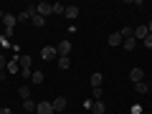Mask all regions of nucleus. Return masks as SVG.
<instances>
[{"mask_svg": "<svg viewBox=\"0 0 152 114\" xmlns=\"http://www.w3.org/2000/svg\"><path fill=\"white\" fill-rule=\"evenodd\" d=\"M147 31H150V33H152V20H150V23H147Z\"/></svg>", "mask_w": 152, "mask_h": 114, "instance_id": "obj_27", "label": "nucleus"}, {"mask_svg": "<svg viewBox=\"0 0 152 114\" xmlns=\"http://www.w3.org/2000/svg\"><path fill=\"white\" fill-rule=\"evenodd\" d=\"M41 58H43V61H56V58H58V53H56V46H46V48L41 51Z\"/></svg>", "mask_w": 152, "mask_h": 114, "instance_id": "obj_3", "label": "nucleus"}, {"mask_svg": "<svg viewBox=\"0 0 152 114\" xmlns=\"http://www.w3.org/2000/svg\"><path fill=\"white\" fill-rule=\"evenodd\" d=\"M64 10H66V5H61V3L53 5V15H64Z\"/></svg>", "mask_w": 152, "mask_h": 114, "instance_id": "obj_22", "label": "nucleus"}, {"mask_svg": "<svg viewBox=\"0 0 152 114\" xmlns=\"http://www.w3.org/2000/svg\"><path fill=\"white\" fill-rule=\"evenodd\" d=\"M142 43H145V46H147V48H152V33H150V36H147V38H145V41H142Z\"/></svg>", "mask_w": 152, "mask_h": 114, "instance_id": "obj_25", "label": "nucleus"}, {"mask_svg": "<svg viewBox=\"0 0 152 114\" xmlns=\"http://www.w3.org/2000/svg\"><path fill=\"white\" fill-rule=\"evenodd\" d=\"M0 114H13L10 109H5V107H0Z\"/></svg>", "mask_w": 152, "mask_h": 114, "instance_id": "obj_26", "label": "nucleus"}, {"mask_svg": "<svg viewBox=\"0 0 152 114\" xmlns=\"http://www.w3.org/2000/svg\"><path fill=\"white\" fill-rule=\"evenodd\" d=\"M31 20H33V26H36V28H43V26H46V18H43V15H38V13H33Z\"/></svg>", "mask_w": 152, "mask_h": 114, "instance_id": "obj_14", "label": "nucleus"}, {"mask_svg": "<svg viewBox=\"0 0 152 114\" xmlns=\"http://www.w3.org/2000/svg\"><path fill=\"white\" fill-rule=\"evenodd\" d=\"M129 79H132V84H140V81H145V71L134 66V69L129 71Z\"/></svg>", "mask_w": 152, "mask_h": 114, "instance_id": "obj_4", "label": "nucleus"}, {"mask_svg": "<svg viewBox=\"0 0 152 114\" xmlns=\"http://www.w3.org/2000/svg\"><path fill=\"white\" fill-rule=\"evenodd\" d=\"M102 81H104V76L99 74V71H96V74H91V86H94V89L102 86Z\"/></svg>", "mask_w": 152, "mask_h": 114, "instance_id": "obj_15", "label": "nucleus"}, {"mask_svg": "<svg viewBox=\"0 0 152 114\" xmlns=\"http://www.w3.org/2000/svg\"><path fill=\"white\" fill-rule=\"evenodd\" d=\"M36 114H53V107H51V102H38Z\"/></svg>", "mask_w": 152, "mask_h": 114, "instance_id": "obj_6", "label": "nucleus"}, {"mask_svg": "<svg viewBox=\"0 0 152 114\" xmlns=\"http://www.w3.org/2000/svg\"><path fill=\"white\" fill-rule=\"evenodd\" d=\"M71 51H74V46H71V41H69V38H64V41H61V43L56 46V53H58V56H66V58L71 56Z\"/></svg>", "mask_w": 152, "mask_h": 114, "instance_id": "obj_1", "label": "nucleus"}, {"mask_svg": "<svg viewBox=\"0 0 152 114\" xmlns=\"http://www.w3.org/2000/svg\"><path fill=\"white\" fill-rule=\"evenodd\" d=\"M134 91H137V94H147V91H150V84H147V81L134 84Z\"/></svg>", "mask_w": 152, "mask_h": 114, "instance_id": "obj_16", "label": "nucleus"}, {"mask_svg": "<svg viewBox=\"0 0 152 114\" xmlns=\"http://www.w3.org/2000/svg\"><path fill=\"white\" fill-rule=\"evenodd\" d=\"M36 107L38 104L33 102V99H26V102H23V112H36Z\"/></svg>", "mask_w": 152, "mask_h": 114, "instance_id": "obj_18", "label": "nucleus"}, {"mask_svg": "<svg viewBox=\"0 0 152 114\" xmlns=\"http://www.w3.org/2000/svg\"><path fill=\"white\" fill-rule=\"evenodd\" d=\"M56 64H58V69H69V66H71V61L66 58V56H58V58H56Z\"/></svg>", "mask_w": 152, "mask_h": 114, "instance_id": "obj_21", "label": "nucleus"}, {"mask_svg": "<svg viewBox=\"0 0 152 114\" xmlns=\"http://www.w3.org/2000/svg\"><path fill=\"white\" fill-rule=\"evenodd\" d=\"M51 107H53V112H64L66 109V96H56L53 102H51Z\"/></svg>", "mask_w": 152, "mask_h": 114, "instance_id": "obj_9", "label": "nucleus"}, {"mask_svg": "<svg viewBox=\"0 0 152 114\" xmlns=\"http://www.w3.org/2000/svg\"><path fill=\"white\" fill-rule=\"evenodd\" d=\"M64 15L69 18V20H76V18H79V8H76V5H66Z\"/></svg>", "mask_w": 152, "mask_h": 114, "instance_id": "obj_10", "label": "nucleus"}, {"mask_svg": "<svg viewBox=\"0 0 152 114\" xmlns=\"http://www.w3.org/2000/svg\"><path fill=\"white\" fill-rule=\"evenodd\" d=\"M5 66H8V58L3 53H0V71H5Z\"/></svg>", "mask_w": 152, "mask_h": 114, "instance_id": "obj_24", "label": "nucleus"}, {"mask_svg": "<svg viewBox=\"0 0 152 114\" xmlns=\"http://www.w3.org/2000/svg\"><path fill=\"white\" fill-rule=\"evenodd\" d=\"M5 71H8V74H18V71H20V61H18V56H15V58H8Z\"/></svg>", "mask_w": 152, "mask_h": 114, "instance_id": "obj_5", "label": "nucleus"}, {"mask_svg": "<svg viewBox=\"0 0 152 114\" xmlns=\"http://www.w3.org/2000/svg\"><path fill=\"white\" fill-rule=\"evenodd\" d=\"M18 61H20V71H28V69H31V56H28V53L18 56Z\"/></svg>", "mask_w": 152, "mask_h": 114, "instance_id": "obj_12", "label": "nucleus"}, {"mask_svg": "<svg viewBox=\"0 0 152 114\" xmlns=\"http://www.w3.org/2000/svg\"><path fill=\"white\" fill-rule=\"evenodd\" d=\"M18 96H20L23 102H26V99H31V89H28V86H20V89H18Z\"/></svg>", "mask_w": 152, "mask_h": 114, "instance_id": "obj_20", "label": "nucleus"}, {"mask_svg": "<svg viewBox=\"0 0 152 114\" xmlns=\"http://www.w3.org/2000/svg\"><path fill=\"white\" fill-rule=\"evenodd\" d=\"M36 13H38V15H43V18H48V15H53V5H51V3H38Z\"/></svg>", "mask_w": 152, "mask_h": 114, "instance_id": "obj_2", "label": "nucleus"}, {"mask_svg": "<svg viewBox=\"0 0 152 114\" xmlns=\"http://www.w3.org/2000/svg\"><path fill=\"white\" fill-rule=\"evenodd\" d=\"M122 48H127V51L137 48V38H124V43H122Z\"/></svg>", "mask_w": 152, "mask_h": 114, "instance_id": "obj_17", "label": "nucleus"}, {"mask_svg": "<svg viewBox=\"0 0 152 114\" xmlns=\"http://www.w3.org/2000/svg\"><path fill=\"white\" fill-rule=\"evenodd\" d=\"M122 43H124V38L119 36V31L109 36V46H114V48H122Z\"/></svg>", "mask_w": 152, "mask_h": 114, "instance_id": "obj_8", "label": "nucleus"}, {"mask_svg": "<svg viewBox=\"0 0 152 114\" xmlns=\"http://www.w3.org/2000/svg\"><path fill=\"white\" fill-rule=\"evenodd\" d=\"M15 23H18V18L10 15V13H5V18H3V26H5V31H13V28H15Z\"/></svg>", "mask_w": 152, "mask_h": 114, "instance_id": "obj_7", "label": "nucleus"}, {"mask_svg": "<svg viewBox=\"0 0 152 114\" xmlns=\"http://www.w3.org/2000/svg\"><path fill=\"white\" fill-rule=\"evenodd\" d=\"M147 36H150V31H147V26H137V28H134V38H137V41H145Z\"/></svg>", "mask_w": 152, "mask_h": 114, "instance_id": "obj_11", "label": "nucleus"}, {"mask_svg": "<svg viewBox=\"0 0 152 114\" xmlns=\"http://www.w3.org/2000/svg\"><path fill=\"white\" fill-rule=\"evenodd\" d=\"M94 102H102V86L94 89Z\"/></svg>", "mask_w": 152, "mask_h": 114, "instance_id": "obj_23", "label": "nucleus"}, {"mask_svg": "<svg viewBox=\"0 0 152 114\" xmlns=\"http://www.w3.org/2000/svg\"><path fill=\"white\" fill-rule=\"evenodd\" d=\"M94 114H104V112H107V104H104V102H94Z\"/></svg>", "mask_w": 152, "mask_h": 114, "instance_id": "obj_19", "label": "nucleus"}, {"mask_svg": "<svg viewBox=\"0 0 152 114\" xmlns=\"http://www.w3.org/2000/svg\"><path fill=\"white\" fill-rule=\"evenodd\" d=\"M3 18H5V13H3V10H0V20H3Z\"/></svg>", "mask_w": 152, "mask_h": 114, "instance_id": "obj_28", "label": "nucleus"}, {"mask_svg": "<svg viewBox=\"0 0 152 114\" xmlns=\"http://www.w3.org/2000/svg\"><path fill=\"white\" fill-rule=\"evenodd\" d=\"M43 79H46L43 71H31V81L36 84V86H38V84H43Z\"/></svg>", "mask_w": 152, "mask_h": 114, "instance_id": "obj_13", "label": "nucleus"}]
</instances>
